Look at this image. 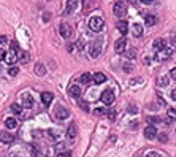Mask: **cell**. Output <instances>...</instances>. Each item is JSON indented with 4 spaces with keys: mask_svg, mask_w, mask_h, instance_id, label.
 <instances>
[{
    "mask_svg": "<svg viewBox=\"0 0 176 157\" xmlns=\"http://www.w3.org/2000/svg\"><path fill=\"white\" fill-rule=\"evenodd\" d=\"M103 25H105V21H103V18H100V16H92L89 19V27L94 32H100L103 29Z\"/></svg>",
    "mask_w": 176,
    "mask_h": 157,
    "instance_id": "6da1fadb",
    "label": "cell"
},
{
    "mask_svg": "<svg viewBox=\"0 0 176 157\" xmlns=\"http://www.w3.org/2000/svg\"><path fill=\"white\" fill-rule=\"evenodd\" d=\"M113 11H114V14L117 18H124L125 13H127V5H125L122 0H117V2H114V5H113Z\"/></svg>",
    "mask_w": 176,
    "mask_h": 157,
    "instance_id": "7a4b0ae2",
    "label": "cell"
},
{
    "mask_svg": "<svg viewBox=\"0 0 176 157\" xmlns=\"http://www.w3.org/2000/svg\"><path fill=\"white\" fill-rule=\"evenodd\" d=\"M100 52H102V44H100V41H92L89 44V56L91 57H98Z\"/></svg>",
    "mask_w": 176,
    "mask_h": 157,
    "instance_id": "3957f363",
    "label": "cell"
},
{
    "mask_svg": "<svg viewBox=\"0 0 176 157\" xmlns=\"http://www.w3.org/2000/svg\"><path fill=\"white\" fill-rule=\"evenodd\" d=\"M71 32H73V29H71V25H70V24L62 22V24L59 25V34H60V37H64V38H70V37H71Z\"/></svg>",
    "mask_w": 176,
    "mask_h": 157,
    "instance_id": "277c9868",
    "label": "cell"
},
{
    "mask_svg": "<svg viewBox=\"0 0 176 157\" xmlns=\"http://www.w3.org/2000/svg\"><path fill=\"white\" fill-rule=\"evenodd\" d=\"M100 100H102L105 105H111L114 102V92L111 89H106L102 92V95H100Z\"/></svg>",
    "mask_w": 176,
    "mask_h": 157,
    "instance_id": "5b68a950",
    "label": "cell"
},
{
    "mask_svg": "<svg viewBox=\"0 0 176 157\" xmlns=\"http://www.w3.org/2000/svg\"><path fill=\"white\" fill-rule=\"evenodd\" d=\"M114 49H116L117 54H124L125 49H127V40H125V37H122V38H119V40L116 41Z\"/></svg>",
    "mask_w": 176,
    "mask_h": 157,
    "instance_id": "8992f818",
    "label": "cell"
},
{
    "mask_svg": "<svg viewBox=\"0 0 176 157\" xmlns=\"http://www.w3.org/2000/svg\"><path fill=\"white\" fill-rule=\"evenodd\" d=\"M144 137H146L148 140H154V138L157 137V130H156V127H154V125H148V127L144 128Z\"/></svg>",
    "mask_w": 176,
    "mask_h": 157,
    "instance_id": "52a82bcc",
    "label": "cell"
},
{
    "mask_svg": "<svg viewBox=\"0 0 176 157\" xmlns=\"http://www.w3.org/2000/svg\"><path fill=\"white\" fill-rule=\"evenodd\" d=\"M116 27H117V30H119L122 35H125V34L129 32V22L125 21V19H121V21H117Z\"/></svg>",
    "mask_w": 176,
    "mask_h": 157,
    "instance_id": "ba28073f",
    "label": "cell"
},
{
    "mask_svg": "<svg viewBox=\"0 0 176 157\" xmlns=\"http://www.w3.org/2000/svg\"><path fill=\"white\" fill-rule=\"evenodd\" d=\"M34 97L30 95V94H24L22 95V107L24 108H32L34 107Z\"/></svg>",
    "mask_w": 176,
    "mask_h": 157,
    "instance_id": "9c48e42d",
    "label": "cell"
},
{
    "mask_svg": "<svg viewBox=\"0 0 176 157\" xmlns=\"http://www.w3.org/2000/svg\"><path fill=\"white\" fill-rule=\"evenodd\" d=\"M70 116V111L67 110V108H64V107H57V110H56V118L57 119H67Z\"/></svg>",
    "mask_w": 176,
    "mask_h": 157,
    "instance_id": "30bf717a",
    "label": "cell"
},
{
    "mask_svg": "<svg viewBox=\"0 0 176 157\" xmlns=\"http://www.w3.org/2000/svg\"><path fill=\"white\" fill-rule=\"evenodd\" d=\"M0 141L10 144V143L14 141V137H13L11 133H8V132H5V130H3V132H0Z\"/></svg>",
    "mask_w": 176,
    "mask_h": 157,
    "instance_id": "8fae6325",
    "label": "cell"
},
{
    "mask_svg": "<svg viewBox=\"0 0 176 157\" xmlns=\"http://www.w3.org/2000/svg\"><path fill=\"white\" fill-rule=\"evenodd\" d=\"M153 46H154V49H156V51L159 52V51H163V49L167 48V41H165L163 38H156V40H154V44H153Z\"/></svg>",
    "mask_w": 176,
    "mask_h": 157,
    "instance_id": "7c38bea8",
    "label": "cell"
},
{
    "mask_svg": "<svg viewBox=\"0 0 176 157\" xmlns=\"http://www.w3.org/2000/svg\"><path fill=\"white\" fill-rule=\"evenodd\" d=\"M53 100H54L53 92H43V94H41V102L46 105V107H48V105H51V103H53Z\"/></svg>",
    "mask_w": 176,
    "mask_h": 157,
    "instance_id": "4fadbf2b",
    "label": "cell"
},
{
    "mask_svg": "<svg viewBox=\"0 0 176 157\" xmlns=\"http://www.w3.org/2000/svg\"><path fill=\"white\" fill-rule=\"evenodd\" d=\"M92 80H94V84H102V83H105L106 81V76L103 75V73H95V75H92Z\"/></svg>",
    "mask_w": 176,
    "mask_h": 157,
    "instance_id": "5bb4252c",
    "label": "cell"
},
{
    "mask_svg": "<svg viewBox=\"0 0 176 157\" xmlns=\"http://www.w3.org/2000/svg\"><path fill=\"white\" fill-rule=\"evenodd\" d=\"M76 133H78L76 125H75V124H70V125H68V128H67V137H68L70 140H73L75 137H76Z\"/></svg>",
    "mask_w": 176,
    "mask_h": 157,
    "instance_id": "9a60e30c",
    "label": "cell"
},
{
    "mask_svg": "<svg viewBox=\"0 0 176 157\" xmlns=\"http://www.w3.org/2000/svg\"><path fill=\"white\" fill-rule=\"evenodd\" d=\"M68 92H70V95H71L73 98H78V97L81 95V89H80V86H76V84H73V86H70Z\"/></svg>",
    "mask_w": 176,
    "mask_h": 157,
    "instance_id": "2e32d148",
    "label": "cell"
},
{
    "mask_svg": "<svg viewBox=\"0 0 176 157\" xmlns=\"http://www.w3.org/2000/svg\"><path fill=\"white\" fill-rule=\"evenodd\" d=\"M80 81H81L84 86H89V84H92V83H94L92 75H89V73H83V75H81V78H80Z\"/></svg>",
    "mask_w": 176,
    "mask_h": 157,
    "instance_id": "e0dca14e",
    "label": "cell"
},
{
    "mask_svg": "<svg viewBox=\"0 0 176 157\" xmlns=\"http://www.w3.org/2000/svg\"><path fill=\"white\" fill-rule=\"evenodd\" d=\"M78 2H80V0H67V13H71V11L76 10Z\"/></svg>",
    "mask_w": 176,
    "mask_h": 157,
    "instance_id": "ac0fdd59",
    "label": "cell"
},
{
    "mask_svg": "<svg viewBox=\"0 0 176 157\" xmlns=\"http://www.w3.org/2000/svg\"><path fill=\"white\" fill-rule=\"evenodd\" d=\"M171 52H173V49H163V51H159V60H165V59H168L170 56H171Z\"/></svg>",
    "mask_w": 176,
    "mask_h": 157,
    "instance_id": "d6986e66",
    "label": "cell"
},
{
    "mask_svg": "<svg viewBox=\"0 0 176 157\" xmlns=\"http://www.w3.org/2000/svg\"><path fill=\"white\" fill-rule=\"evenodd\" d=\"M16 125H18V122H16L14 118H7V119H5V127H7V128L13 130V128H16Z\"/></svg>",
    "mask_w": 176,
    "mask_h": 157,
    "instance_id": "ffe728a7",
    "label": "cell"
},
{
    "mask_svg": "<svg viewBox=\"0 0 176 157\" xmlns=\"http://www.w3.org/2000/svg\"><path fill=\"white\" fill-rule=\"evenodd\" d=\"M156 22H157V18L154 14H146L144 16V24L146 25H154Z\"/></svg>",
    "mask_w": 176,
    "mask_h": 157,
    "instance_id": "44dd1931",
    "label": "cell"
},
{
    "mask_svg": "<svg viewBox=\"0 0 176 157\" xmlns=\"http://www.w3.org/2000/svg\"><path fill=\"white\" fill-rule=\"evenodd\" d=\"M5 60H7L8 64H14V62L18 60V57H16V51H13V49H11V51L8 52V54H7Z\"/></svg>",
    "mask_w": 176,
    "mask_h": 157,
    "instance_id": "7402d4cb",
    "label": "cell"
},
{
    "mask_svg": "<svg viewBox=\"0 0 176 157\" xmlns=\"http://www.w3.org/2000/svg\"><path fill=\"white\" fill-rule=\"evenodd\" d=\"M132 32H133L135 37H141V35H143V27H141V24H133Z\"/></svg>",
    "mask_w": 176,
    "mask_h": 157,
    "instance_id": "603a6c76",
    "label": "cell"
},
{
    "mask_svg": "<svg viewBox=\"0 0 176 157\" xmlns=\"http://www.w3.org/2000/svg\"><path fill=\"white\" fill-rule=\"evenodd\" d=\"M157 86H159V87L168 86V78H167V76H159V78H157Z\"/></svg>",
    "mask_w": 176,
    "mask_h": 157,
    "instance_id": "cb8c5ba5",
    "label": "cell"
},
{
    "mask_svg": "<svg viewBox=\"0 0 176 157\" xmlns=\"http://www.w3.org/2000/svg\"><path fill=\"white\" fill-rule=\"evenodd\" d=\"M35 73H37L38 76H43V75L46 73L44 65H43V64H37V65H35Z\"/></svg>",
    "mask_w": 176,
    "mask_h": 157,
    "instance_id": "d4e9b609",
    "label": "cell"
},
{
    "mask_svg": "<svg viewBox=\"0 0 176 157\" xmlns=\"http://www.w3.org/2000/svg\"><path fill=\"white\" fill-rule=\"evenodd\" d=\"M78 105H80V108H81L83 111H86V113L89 111V103H87L86 100H80V102H78Z\"/></svg>",
    "mask_w": 176,
    "mask_h": 157,
    "instance_id": "484cf974",
    "label": "cell"
},
{
    "mask_svg": "<svg viewBox=\"0 0 176 157\" xmlns=\"http://www.w3.org/2000/svg\"><path fill=\"white\" fill-rule=\"evenodd\" d=\"M11 111H13L14 114H21V113H22V108L19 107L18 103H13V105H11Z\"/></svg>",
    "mask_w": 176,
    "mask_h": 157,
    "instance_id": "4316f807",
    "label": "cell"
},
{
    "mask_svg": "<svg viewBox=\"0 0 176 157\" xmlns=\"http://www.w3.org/2000/svg\"><path fill=\"white\" fill-rule=\"evenodd\" d=\"M125 56H127L129 59H135L137 57V49H129L127 52H125Z\"/></svg>",
    "mask_w": 176,
    "mask_h": 157,
    "instance_id": "83f0119b",
    "label": "cell"
},
{
    "mask_svg": "<svg viewBox=\"0 0 176 157\" xmlns=\"http://www.w3.org/2000/svg\"><path fill=\"white\" fill-rule=\"evenodd\" d=\"M18 73H19V68H18V67H10V68H8V75H10V76H16Z\"/></svg>",
    "mask_w": 176,
    "mask_h": 157,
    "instance_id": "f1b7e54d",
    "label": "cell"
},
{
    "mask_svg": "<svg viewBox=\"0 0 176 157\" xmlns=\"http://www.w3.org/2000/svg\"><path fill=\"white\" fill-rule=\"evenodd\" d=\"M21 62L22 64H27L29 62V52H22V54H21Z\"/></svg>",
    "mask_w": 176,
    "mask_h": 157,
    "instance_id": "f546056e",
    "label": "cell"
},
{
    "mask_svg": "<svg viewBox=\"0 0 176 157\" xmlns=\"http://www.w3.org/2000/svg\"><path fill=\"white\" fill-rule=\"evenodd\" d=\"M156 122H160V119H159V118H156V116L148 118V124H149V125H153V124H156Z\"/></svg>",
    "mask_w": 176,
    "mask_h": 157,
    "instance_id": "4dcf8cb0",
    "label": "cell"
},
{
    "mask_svg": "<svg viewBox=\"0 0 176 157\" xmlns=\"http://www.w3.org/2000/svg\"><path fill=\"white\" fill-rule=\"evenodd\" d=\"M168 118L176 121V108H170V110H168Z\"/></svg>",
    "mask_w": 176,
    "mask_h": 157,
    "instance_id": "1f68e13d",
    "label": "cell"
},
{
    "mask_svg": "<svg viewBox=\"0 0 176 157\" xmlns=\"http://www.w3.org/2000/svg\"><path fill=\"white\" fill-rule=\"evenodd\" d=\"M122 68H124V71H125V73H130V71L133 70L132 64H124V65H122Z\"/></svg>",
    "mask_w": 176,
    "mask_h": 157,
    "instance_id": "d6a6232c",
    "label": "cell"
},
{
    "mask_svg": "<svg viewBox=\"0 0 176 157\" xmlns=\"http://www.w3.org/2000/svg\"><path fill=\"white\" fill-rule=\"evenodd\" d=\"M57 157H71V152L70 151H64V152H59Z\"/></svg>",
    "mask_w": 176,
    "mask_h": 157,
    "instance_id": "836d02e7",
    "label": "cell"
},
{
    "mask_svg": "<svg viewBox=\"0 0 176 157\" xmlns=\"http://www.w3.org/2000/svg\"><path fill=\"white\" fill-rule=\"evenodd\" d=\"M157 138H159V141H160V143H165V141L168 140L165 133H160V135H157Z\"/></svg>",
    "mask_w": 176,
    "mask_h": 157,
    "instance_id": "e575fe53",
    "label": "cell"
},
{
    "mask_svg": "<svg viewBox=\"0 0 176 157\" xmlns=\"http://www.w3.org/2000/svg\"><path fill=\"white\" fill-rule=\"evenodd\" d=\"M144 157H162V155H160L159 152H154V151H153V152H148Z\"/></svg>",
    "mask_w": 176,
    "mask_h": 157,
    "instance_id": "d590c367",
    "label": "cell"
},
{
    "mask_svg": "<svg viewBox=\"0 0 176 157\" xmlns=\"http://www.w3.org/2000/svg\"><path fill=\"white\" fill-rule=\"evenodd\" d=\"M170 76H171V78H173V80L176 81V67H173V68L170 70Z\"/></svg>",
    "mask_w": 176,
    "mask_h": 157,
    "instance_id": "8d00e7d4",
    "label": "cell"
},
{
    "mask_svg": "<svg viewBox=\"0 0 176 157\" xmlns=\"http://www.w3.org/2000/svg\"><path fill=\"white\" fill-rule=\"evenodd\" d=\"M48 133H49V137H51L53 140H56V138H57V135H56V132H54V130H49Z\"/></svg>",
    "mask_w": 176,
    "mask_h": 157,
    "instance_id": "74e56055",
    "label": "cell"
},
{
    "mask_svg": "<svg viewBox=\"0 0 176 157\" xmlns=\"http://www.w3.org/2000/svg\"><path fill=\"white\" fill-rule=\"evenodd\" d=\"M5 57H7V52H5L3 49H0V60H3Z\"/></svg>",
    "mask_w": 176,
    "mask_h": 157,
    "instance_id": "f35d334b",
    "label": "cell"
},
{
    "mask_svg": "<svg viewBox=\"0 0 176 157\" xmlns=\"http://www.w3.org/2000/svg\"><path fill=\"white\" fill-rule=\"evenodd\" d=\"M76 46H78V49H84V43H83V40H78Z\"/></svg>",
    "mask_w": 176,
    "mask_h": 157,
    "instance_id": "ab89813d",
    "label": "cell"
},
{
    "mask_svg": "<svg viewBox=\"0 0 176 157\" xmlns=\"http://www.w3.org/2000/svg\"><path fill=\"white\" fill-rule=\"evenodd\" d=\"M11 49L13 51H18V43L16 41H11Z\"/></svg>",
    "mask_w": 176,
    "mask_h": 157,
    "instance_id": "60d3db41",
    "label": "cell"
},
{
    "mask_svg": "<svg viewBox=\"0 0 176 157\" xmlns=\"http://www.w3.org/2000/svg\"><path fill=\"white\" fill-rule=\"evenodd\" d=\"M108 118H110V119L113 121V119L116 118V113H114V111H110V113H108Z\"/></svg>",
    "mask_w": 176,
    "mask_h": 157,
    "instance_id": "b9f144b4",
    "label": "cell"
},
{
    "mask_svg": "<svg viewBox=\"0 0 176 157\" xmlns=\"http://www.w3.org/2000/svg\"><path fill=\"white\" fill-rule=\"evenodd\" d=\"M140 2H141V3H144V5H149V3H153L154 0H140Z\"/></svg>",
    "mask_w": 176,
    "mask_h": 157,
    "instance_id": "7bdbcfd3",
    "label": "cell"
},
{
    "mask_svg": "<svg viewBox=\"0 0 176 157\" xmlns=\"http://www.w3.org/2000/svg\"><path fill=\"white\" fill-rule=\"evenodd\" d=\"M43 18H44L43 21H49V18H51V14H49V13H44V14H43Z\"/></svg>",
    "mask_w": 176,
    "mask_h": 157,
    "instance_id": "ee69618b",
    "label": "cell"
},
{
    "mask_svg": "<svg viewBox=\"0 0 176 157\" xmlns=\"http://www.w3.org/2000/svg\"><path fill=\"white\" fill-rule=\"evenodd\" d=\"M171 98L176 102V89H173V91H171Z\"/></svg>",
    "mask_w": 176,
    "mask_h": 157,
    "instance_id": "f6af8a7d",
    "label": "cell"
},
{
    "mask_svg": "<svg viewBox=\"0 0 176 157\" xmlns=\"http://www.w3.org/2000/svg\"><path fill=\"white\" fill-rule=\"evenodd\" d=\"M95 114L98 116V114H103V110L102 108H98V110H95Z\"/></svg>",
    "mask_w": 176,
    "mask_h": 157,
    "instance_id": "bcb514c9",
    "label": "cell"
},
{
    "mask_svg": "<svg viewBox=\"0 0 176 157\" xmlns=\"http://www.w3.org/2000/svg\"><path fill=\"white\" fill-rule=\"evenodd\" d=\"M129 111H130V113H137V108L133 107V105H130V110H129Z\"/></svg>",
    "mask_w": 176,
    "mask_h": 157,
    "instance_id": "7dc6e473",
    "label": "cell"
},
{
    "mask_svg": "<svg viewBox=\"0 0 176 157\" xmlns=\"http://www.w3.org/2000/svg\"><path fill=\"white\" fill-rule=\"evenodd\" d=\"M5 41H7V38H5V37H0V43H5Z\"/></svg>",
    "mask_w": 176,
    "mask_h": 157,
    "instance_id": "c3c4849f",
    "label": "cell"
}]
</instances>
